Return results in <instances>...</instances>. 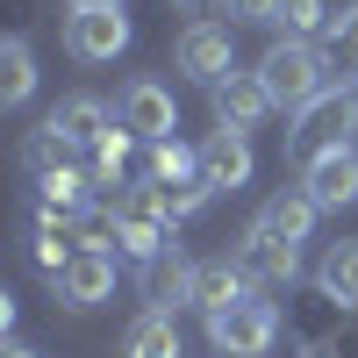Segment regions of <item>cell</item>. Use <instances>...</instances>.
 I'll list each match as a JSON object with an SVG mask.
<instances>
[{
  "label": "cell",
  "mask_w": 358,
  "mask_h": 358,
  "mask_svg": "<svg viewBox=\"0 0 358 358\" xmlns=\"http://www.w3.org/2000/svg\"><path fill=\"white\" fill-rule=\"evenodd\" d=\"M236 265H244L258 287H294L301 280V244H287V236H273L265 222H251L244 244H236Z\"/></svg>",
  "instance_id": "6"
},
{
  "label": "cell",
  "mask_w": 358,
  "mask_h": 358,
  "mask_svg": "<svg viewBox=\"0 0 358 358\" xmlns=\"http://www.w3.org/2000/svg\"><path fill=\"white\" fill-rule=\"evenodd\" d=\"M151 179H158V187H179V179H201V151H187L179 136L151 143Z\"/></svg>",
  "instance_id": "19"
},
{
  "label": "cell",
  "mask_w": 358,
  "mask_h": 358,
  "mask_svg": "<svg viewBox=\"0 0 358 358\" xmlns=\"http://www.w3.org/2000/svg\"><path fill=\"white\" fill-rule=\"evenodd\" d=\"M194 273H201V265H187V258H179V251L165 244L158 258H143V301L172 315L179 301H194Z\"/></svg>",
  "instance_id": "13"
},
{
  "label": "cell",
  "mask_w": 358,
  "mask_h": 358,
  "mask_svg": "<svg viewBox=\"0 0 358 358\" xmlns=\"http://www.w3.org/2000/svg\"><path fill=\"white\" fill-rule=\"evenodd\" d=\"M315 215H322V208H315V194L308 187H287L280 201H265V229H273V236H287V244H308V229H315Z\"/></svg>",
  "instance_id": "16"
},
{
  "label": "cell",
  "mask_w": 358,
  "mask_h": 358,
  "mask_svg": "<svg viewBox=\"0 0 358 358\" xmlns=\"http://www.w3.org/2000/svg\"><path fill=\"white\" fill-rule=\"evenodd\" d=\"M65 50L79 65H108L115 50H129V15L122 8H72L65 15Z\"/></svg>",
  "instance_id": "3"
},
{
  "label": "cell",
  "mask_w": 358,
  "mask_h": 358,
  "mask_svg": "<svg viewBox=\"0 0 358 358\" xmlns=\"http://www.w3.org/2000/svg\"><path fill=\"white\" fill-rule=\"evenodd\" d=\"M258 79H265V94H273V108H315L322 94H330V50H315L301 36H287L258 57Z\"/></svg>",
  "instance_id": "1"
},
{
  "label": "cell",
  "mask_w": 358,
  "mask_h": 358,
  "mask_svg": "<svg viewBox=\"0 0 358 358\" xmlns=\"http://www.w3.org/2000/svg\"><path fill=\"white\" fill-rule=\"evenodd\" d=\"M322 50H330V65L358 72V0H351L344 15H330V29H322Z\"/></svg>",
  "instance_id": "21"
},
{
  "label": "cell",
  "mask_w": 358,
  "mask_h": 358,
  "mask_svg": "<svg viewBox=\"0 0 358 358\" xmlns=\"http://www.w3.org/2000/svg\"><path fill=\"white\" fill-rule=\"evenodd\" d=\"M115 122H122L129 136L165 143V136L179 129V108H172V94H165L158 79H129V86H122V101H115Z\"/></svg>",
  "instance_id": "7"
},
{
  "label": "cell",
  "mask_w": 358,
  "mask_h": 358,
  "mask_svg": "<svg viewBox=\"0 0 358 358\" xmlns=\"http://www.w3.org/2000/svg\"><path fill=\"white\" fill-rule=\"evenodd\" d=\"M208 344H215L222 358H265V351L280 344V315L251 294V301H236V308H215V315H208Z\"/></svg>",
  "instance_id": "2"
},
{
  "label": "cell",
  "mask_w": 358,
  "mask_h": 358,
  "mask_svg": "<svg viewBox=\"0 0 358 358\" xmlns=\"http://www.w3.org/2000/svg\"><path fill=\"white\" fill-rule=\"evenodd\" d=\"M201 179H208V187H244V179H251V136L244 129H215V136H208L201 143Z\"/></svg>",
  "instance_id": "12"
},
{
  "label": "cell",
  "mask_w": 358,
  "mask_h": 358,
  "mask_svg": "<svg viewBox=\"0 0 358 358\" xmlns=\"http://www.w3.org/2000/svg\"><path fill=\"white\" fill-rule=\"evenodd\" d=\"M208 179H179V187H158V201H165V222H187V215H201L208 208Z\"/></svg>",
  "instance_id": "22"
},
{
  "label": "cell",
  "mask_w": 358,
  "mask_h": 358,
  "mask_svg": "<svg viewBox=\"0 0 358 358\" xmlns=\"http://www.w3.org/2000/svg\"><path fill=\"white\" fill-rule=\"evenodd\" d=\"M208 94H215V122H222V129H244V136H251L265 115H273V94H265L258 72H229L222 86H208Z\"/></svg>",
  "instance_id": "8"
},
{
  "label": "cell",
  "mask_w": 358,
  "mask_h": 358,
  "mask_svg": "<svg viewBox=\"0 0 358 358\" xmlns=\"http://www.w3.org/2000/svg\"><path fill=\"white\" fill-rule=\"evenodd\" d=\"M172 65L187 72L194 86H222V79L236 72V43H229V29H222V22H194L187 36H179V50H172Z\"/></svg>",
  "instance_id": "4"
},
{
  "label": "cell",
  "mask_w": 358,
  "mask_h": 358,
  "mask_svg": "<svg viewBox=\"0 0 358 358\" xmlns=\"http://www.w3.org/2000/svg\"><path fill=\"white\" fill-rule=\"evenodd\" d=\"M280 29L308 43L315 29H330V8H322V0H287V8H280Z\"/></svg>",
  "instance_id": "24"
},
{
  "label": "cell",
  "mask_w": 358,
  "mask_h": 358,
  "mask_svg": "<svg viewBox=\"0 0 358 358\" xmlns=\"http://www.w3.org/2000/svg\"><path fill=\"white\" fill-rule=\"evenodd\" d=\"M222 8H229V22L258 29V22H280V8H287V0H222Z\"/></svg>",
  "instance_id": "26"
},
{
  "label": "cell",
  "mask_w": 358,
  "mask_h": 358,
  "mask_svg": "<svg viewBox=\"0 0 358 358\" xmlns=\"http://www.w3.org/2000/svg\"><path fill=\"white\" fill-rule=\"evenodd\" d=\"M172 8H187V15H201V8H215V0H172Z\"/></svg>",
  "instance_id": "28"
},
{
  "label": "cell",
  "mask_w": 358,
  "mask_h": 358,
  "mask_svg": "<svg viewBox=\"0 0 358 358\" xmlns=\"http://www.w3.org/2000/svg\"><path fill=\"white\" fill-rule=\"evenodd\" d=\"M251 294H258V280H251L236 258H208L201 273H194V308H201V315L236 308V301H251Z\"/></svg>",
  "instance_id": "11"
},
{
  "label": "cell",
  "mask_w": 358,
  "mask_h": 358,
  "mask_svg": "<svg viewBox=\"0 0 358 358\" xmlns=\"http://www.w3.org/2000/svg\"><path fill=\"white\" fill-rule=\"evenodd\" d=\"M315 287H322V301L358 308V236H344V244H330V251H322V265H315Z\"/></svg>",
  "instance_id": "15"
},
{
  "label": "cell",
  "mask_w": 358,
  "mask_h": 358,
  "mask_svg": "<svg viewBox=\"0 0 358 358\" xmlns=\"http://www.w3.org/2000/svg\"><path fill=\"white\" fill-rule=\"evenodd\" d=\"M43 122H50L57 136H65L72 151H79V143L94 151V143H101V136L115 129V115H108V101H94V94H72V101H57V108L43 115Z\"/></svg>",
  "instance_id": "14"
},
{
  "label": "cell",
  "mask_w": 358,
  "mask_h": 358,
  "mask_svg": "<svg viewBox=\"0 0 358 358\" xmlns=\"http://www.w3.org/2000/svg\"><path fill=\"white\" fill-rule=\"evenodd\" d=\"M65 8H122V0H65Z\"/></svg>",
  "instance_id": "27"
},
{
  "label": "cell",
  "mask_w": 358,
  "mask_h": 358,
  "mask_svg": "<svg viewBox=\"0 0 358 358\" xmlns=\"http://www.w3.org/2000/svg\"><path fill=\"white\" fill-rule=\"evenodd\" d=\"M301 187L315 194V208H351L358 201V151L344 143V151H315L308 172H301Z\"/></svg>",
  "instance_id": "9"
},
{
  "label": "cell",
  "mask_w": 358,
  "mask_h": 358,
  "mask_svg": "<svg viewBox=\"0 0 358 358\" xmlns=\"http://www.w3.org/2000/svg\"><path fill=\"white\" fill-rule=\"evenodd\" d=\"M36 187H43V208H79L86 201V187H94V179H86V172H50V179H36Z\"/></svg>",
  "instance_id": "25"
},
{
  "label": "cell",
  "mask_w": 358,
  "mask_h": 358,
  "mask_svg": "<svg viewBox=\"0 0 358 358\" xmlns=\"http://www.w3.org/2000/svg\"><path fill=\"white\" fill-rule=\"evenodd\" d=\"M115 294V258L108 251H79L65 273H57V301L65 308H101Z\"/></svg>",
  "instance_id": "10"
},
{
  "label": "cell",
  "mask_w": 358,
  "mask_h": 358,
  "mask_svg": "<svg viewBox=\"0 0 358 358\" xmlns=\"http://www.w3.org/2000/svg\"><path fill=\"white\" fill-rule=\"evenodd\" d=\"M72 258H79V251H72V236L57 229V222H36V265H43V273L57 280V273H65Z\"/></svg>",
  "instance_id": "23"
},
{
  "label": "cell",
  "mask_w": 358,
  "mask_h": 358,
  "mask_svg": "<svg viewBox=\"0 0 358 358\" xmlns=\"http://www.w3.org/2000/svg\"><path fill=\"white\" fill-rule=\"evenodd\" d=\"M122 358H179V330L165 308H143L129 330H122Z\"/></svg>",
  "instance_id": "17"
},
{
  "label": "cell",
  "mask_w": 358,
  "mask_h": 358,
  "mask_svg": "<svg viewBox=\"0 0 358 358\" xmlns=\"http://www.w3.org/2000/svg\"><path fill=\"white\" fill-rule=\"evenodd\" d=\"M65 158H72V143L57 136L50 122H43V129H29V143H22V165L36 172V179H50V172H65Z\"/></svg>",
  "instance_id": "20"
},
{
  "label": "cell",
  "mask_w": 358,
  "mask_h": 358,
  "mask_svg": "<svg viewBox=\"0 0 358 358\" xmlns=\"http://www.w3.org/2000/svg\"><path fill=\"white\" fill-rule=\"evenodd\" d=\"M308 143V151H344V143L358 136V94H351V79L344 86H330L315 108H301V129H294Z\"/></svg>",
  "instance_id": "5"
},
{
  "label": "cell",
  "mask_w": 358,
  "mask_h": 358,
  "mask_svg": "<svg viewBox=\"0 0 358 358\" xmlns=\"http://www.w3.org/2000/svg\"><path fill=\"white\" fill-rule=\"evenodd\" d=\"M29 94H36V57H29L22 36L0 43V108H22Z\"/></svg>",
  "instance_id": "18"
},
{
  "label": "cell",
  "mask_w": 358,
  "mask_h": 358,
  "mask_svg": "<svg viewBox=\"0 0 358 358\" xmlns=\"http://www.w3.org/2000/svg\"><path fill=\"white\" fill-rule=\"evenodd\" d=\"M0 358H36V351H29V344H8V351H0Z\"/></svg>",
  "instance_id": "29"
}]
</instances>
